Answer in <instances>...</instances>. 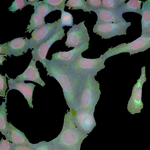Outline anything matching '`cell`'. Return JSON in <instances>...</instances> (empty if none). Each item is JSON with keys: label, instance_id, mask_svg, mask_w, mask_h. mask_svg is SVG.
<instances>
[{"label": "cell", "instance_id": "8", "mask_svg": "<svg viewBox=\"0 0 150 150\" xmlns=\"http://www.w3.org/2000/svg\"><path fill=\"white\" fill-rule=\"evenodd\" d=\"M85 21L78 24H74L67 33V39L65 45L68 47H75L85 43H88L90 37Z\"/></svg>", "mask_w": 150, "mask_h": 150}, {"label": "cell", "instance_id": "17", "mask_svg": "<svg viewBox=\"0 0 150 150\" xmlns=\"http://www.w3.org/2000/svg\"><path fill=\"white\" fill-rule=\"evenodd\" d=\"M142 2L141 9V35L150 31V3L149 0L142 1Z\"/></svg>", "mask_w": 150, "mask_h": 150}, {"label": "cell", "instance_id": "31", "mask_svg": "<svg viewBox=\"0 0 150 150\" xmlns=\"http://www.w3.org/2000/svg\"><path fill=\"white\" fill-rule=\"evenodd\" d=\"M32 143H29L18 145H14V150H33Z\"/></svg>", "mask_w": 150, "mask_h": 150}, {"label": "cell", "instance_id": "6", "mask_svg": "<svg viewBox=\"0 0 150 150\" xmlns=\"http://www.w3.org/2000/svg\"><path fill=\"white\" fill-rule=\"evenodd\" d=\"M131 22H122L117 23H105L96 24L93 32L102 37V39H109L117 35H126Z\"/></svg>", "mask_w": 150, "mask_h": 150}, {"label": "cell", "instance_id": "27", "mask_svg": "<svg viewBox=\"0 0 150 150\" xmlns=\"http://www.w3.org/2000/svg\"><path fill=\"white\" fill-rule=\"evenodd\" d=\"M27 5V0H15L8 9L9 11L13 13L19 9L21 10Z\"/></svg>", "mask_w": 150, "mask_h": 150}, {"label": "cell", "instance_id": "25", "mask_svg": "<svg viewBox=\"0 0 150 150\" xmlns=\"http://www.w3.org/2000/svg\"><path fill=\"white\" fill-rule=\"evenodd\" d=\"M66 0H44L43 1L48 4L55 10H64Z\"/></svg>", "mask_w": 150, "mask_h": 150}, {"label": "cell", "instance_id": "26", "mask_svg": "<svg viewBox=\"0 0 150 150\" xmlns=\"http://www.w3.org/2000/svg\"><path fill=\"white\" fill-rule=\"evenodd\" d=\"M33 150H53L54 145L50 141H42L32 144Z\"/></svg>", "mask_w": 150, "mask_h": 150}, {"label": "cell", "instance_id": "29", "mask_svg": "<svg viewBox=\"0 0 150 150\" xmlns=\"http://www.w3.org/2000/svg\"><path fill=\"white\" fill-rule=\"evenodd\" d=\"M86 2L92 11L100 8L102 7L101 0H87Z\"/></svg>", "mask_w": 150, "mask_h": 150}, {"label": "cell", "instance_id": "24", "mask_svg": "<svg viewBox=\"0 0 150 150\" xmlns=\"http://www.w3.org/2000/svg\"><path fill=\"white\" fill-rule=\"evenodd\" d=\"M61 18L59 19L62 28L65 26H72L73 25V18L70 13L65 11H61Z\"/></svg>", "mask_w": 150, "mask_h": 150}, {"label": "cell", "instance_id": "21", "mask_svg": "<svg viewBox=\"0 0 150 150\" xmlns=\"http://www.w3.org/2000/svg\"><path fill=\"white\" fill-rule=\"evenodd\" d=\"M65 6L68 7L69 9H81L84 12L90 13L91 11L85 0H69L65 4Z\"/></svg>", "mask_w": 150, "mask_h": 150}, {"label": "cell", "instance_id": "12", "mask_svg": "<svg viewBox=\"0 0 150 150\" xmlns=\"http://www.w3.org/2000/svg\"><path fill=\"white\" fill-rule=\"evenodd\" d=\"M7 76L8 91L16 89L19 91L26 100L30 108H33L32 104L33 93L36 85L32 83H25L24 81H16L14 79Z\"/></svg>", "mask_w": 150, "mask_h": 150}, {"label": "cell", "instance_id": "35", "mask_svg": "<svg viewBox=\"0 0 150 150\" xmlns=\"http://www.w3.org/2000/svg\"><path fill=\"white\" fill-rule=\"evenodd\" d=\"M53 150H67L66 149L62 147L55 146H54Z\"/></svg>", "mask_w": 150, "mask_h": 150}, {"label": "cell", "instance_id": "36", "mask_svg": "<svg viewBox=\"0 0 150 150\" xmlns=\"http://www.w3.org/2000/svg\"><path fill=\"white\" fill-rule=\"evenodd\" d=\"M149 32L150 33V31H149Z\"/></svg>", "mask_w": 150, "mask_h": 150}, {"label": "cell", "instance_id": "28", "mask_svg": "<svg viewBox=\"0 0 150 150\" xmlns=\"http://www.w3.org/2000/svg\"><path fill=\"white\" fill-rule=\"evenodd\" d=\"M6 76V74L5 76L0 74V96L3 97H5L6 91L8 88Z\"/></svg>", "mask_w": 150, "mask_h": 150}, {"label": "cell", "instance_id": "16", "mask_svg": "<svg viewBox=\"0 0 150 150\" xmlns=\"http://www.w3.org/2000/svg\"><path fill=\"white\" fill-rule=\"evenodd\" d=\"M8 130L9 141L14 145L24 144L30 143L24 133L10 122H9Z\"/></svg>", "mask_w": 150, "mask_h": 150}, {"label": "cell", "instance_id": "23", "mask_svg": "<svg viewBox=\"0 0 150 150\" xmlns=\"http://www.w3.org/2000/svg\"><path fill=\"white\" fill-rule=\"evenodd\" d=\"M102 8L110 11L117 10L125 3L126 0H102Z\"/></svg>", "mask_w": 150, "mask_h": 150}, {"label": "cell", "instance_id": "14", "mask_svg": "<svg viewBox=\"0 0 150 150\" xmlns=\"http://www.w3.org/2000/svg\"><path fill=\"white\" fill-rule=\"evenodd\" d=\"M93 11L96 13L97 16L96 23L97 24L126 21L122 17L123 13L119 10H108L102 8Z\"/></svg>", "mask_w": 150, "mask_h": 150}, {"label": "cell", "instance_id": "32", "mask_svg": "<svg viewBox=\"0 0 150 150\" xmlns=\"http://www.w3.org/2000/svg\"><path fill=\"white\" fill-rule=\"evenodd\" d=\"M0 54H7L10 57L12 55L11 51L3 44H0Z\"/></svg>", "mask_w": 150, "mask_h": 150}, {"label": "cell", "instance_id": "30", "mask_svg": "<svg viewBox=\"0 0 150 150\" xmlns=\"http://www.w3.org/2000/svg\"><path fill=\"white\" fill-rule=\"evenodd\" d=\"M14 145L7 139L2 138L0 141V150H14Z\"/></svg>", "mask_w": 150, "mask_h": 150}, {"label": "cell", "instance_id": "3", "mask_svg": "<svg viewBox=\"0 0 150 150\" xmlns=\"http://www.w3.org/2000/svg\"><path fill=\"white\" fill-rule=\"evenodd\" d=\"M95 76H86L74 110L87 109L95 111L101 92L98 82Z\"/></svg>", "mask_w": 150, "mask_h": 150}, {"label": "cell", "instance_id": "37", "mask_svg": "<svg viewBox=\"0 0 150 150\" xmlns=\"http://www.w3.org/2000/svg\"><path fill=\"white\" fill-rule=\"evenodd\" d=\"M149 2H150V1H149Z\"/></svg>", "mask_w": 150, "mask_h": 150}, {"label": "cell", "instance_id": "4", "mask_svg": "<svg viewBox=\"0 0 150 150\" xmlns=\"http://www.w3.org/2000/svg\"><path fill=\"white\" fill-rule=\"evenodd\" d=\"M150 48V33H147L132 42L123 43L109 48L100 57L106 60L108 58L120 53L128 52L130 55L143 52Z\"/></svg>", "mask_w": 150, "mask_h": 150}, {"label": "cell", "instance_id": "10", "mask_svg": "<svg viewBox=\"0 0 150 150\" xmlns=\"http://www.w3.org/2000/svg\"><path fill=\"white\" fill-rule=\"evenodd\" d=\"M65 35L64 30L63 28L57 30L46 42L32 50V59L36 61H40L45 68L46 57L49 48L56 41L62 40Z\"/></svg>", "mask_w": 150, "mask_h": 150}, {"label": "cell", "instance_id": "15", "mask_svg": "<svg viewBox=\"0 0 150 150\" xmlns=\"http://www.w3.org/2000/svg\"><path fill=\"white\" fill-rule=\"evenodd\" d=\"M24 37L16 38L3 44L11 51L12 55L16 57L21 56L30 49L29 39Z\"/></svg>", "mask_w": 150, "mask_h": 150}, {"label": "cell", "instance_id": "18", "mask_svg": "<svg viewBox=\"0 0 150 150\" xmlns=\"http://www.w3.org/2000/svg\"><path fill=\"white\" fill-rule=\"evenodd\" d=\"M7 93L8 92H6L5 97V101H3L2 104L0 106V131L2 134L5 136L6 139L9 141V122L7 120L8 113L6 112L7 109L6 108Z\"/></svg>", "mask_w": 150, "mask_h": 150}, {"label": "cell", "instance_id": "33", "mask_svg": "<svg viewBox=\"0 0 150 150\" xmlns=\"http://www.w3.org/2000/svg\"><path fill=\"white\" fill-rule=\"evenodd\" d=\"M39 0H27V3L28 5H30L32 6H34L38 2Z\"/></svg>", "mask_w": 150, "mask_h": 150}, {"label": "cell", "instance_id": "34", "mask_svg": "<svg viewBox=\"0 0 150 150\" xmlns=\"http://www.w3.org/2000/svg\"><path fill=\"white\" fill-rule=\"evenodd\" d=\"M7 55L6 54H0V65H3V62L5 60H7L4 56L7 57Z\"/></svg>", "mask_w": 150, "mask_h": 150}, {"label": "cell", "instance_id": "9", "mask_svg": "<svg viewBox=\"0 0 150 150\" xmlns=\"http://www.w3.org/2000/svg\"><path fill=\"white\" fill-rule=\"evenodd\" d=\"M71 111L78 129L85 134L91 132L96 124L94 117L95 111L84 109Z\"/></svg>", "mask_w": 150, "mask_h": 150}, {"label": "cell", "instance_id": "2", "mask_svg": "<svg viewBox=\"0 0 150 150\" xmlns=\"http://www.w3.org/2000/svg\"><path fill=\"white\" fill-rule=\"evenodd\" d=\"M88 136L80 132L76 127L71 110L64 116L62 130L58 135L50 141L54 146H59L67 150H80L83 140Z\"/></svg>", "mask_w": 150, "mask_h": 150}, {"label": "cell", "instance_id": "5", "mask_svg": "<svg viewBox=\"0 0 150 150\" xmlns=\"http://www.w3.org/2000/svg\"><path fill=\"white\" fill-rule=\"evenodd\" d=\"M105 60L100 57L96 59L85 58L81 54L69 67L73 71L81 75L95 76L98 72L105 68Z\"/></svg>", "mask_w": 150, "mask_h": 150}, {"label": "cell", "instance_id": "20", "mask_svg": "<svg viewBox=\"0 0 150 150\" xmlns=\"http://www.w3.org/2000/svg\"><path fill=\"white\" fill-rule=\"evenodd\" d=\"M30 23V25H28L26 29L27 30L25 33L28 32L30 33L33 30L40 28L46 24L45 18L35 12L31 16Z\"/></svg>", "mask_w": 150, "mask_h": 150}, {"label": "cell", "instance_id": "22", "mask_svg": "<svg viewBox=\"0 0 150 150\" xmlns=\"http://www.w3.org/2000/svg\"><path fill=\"white\" fill-rule=\"evenodd\" d=\"M34 12L39 14L43 18L51 12L55 10L43 1H39L34 6Z\"/></svg>", "mask_w": 150, "mask_h": 150}, {"label": "cell", "instance_id": "13", "mask_svg": "<svg viewBox=\"0 0 150 150\" xmlns=\"http://www.w3.org/2000/svg\"><path fill=\"white\" fill-rule=\"evenodd\" d=\"M36 61L32 59L30 64L25 69L22 74H20L16 79H14L16 81H31L35 82L44 86L45 85V83L40 77L38 68L36 67Z\"/></svg>", "mask_w": 150, "mask_h": 150}, {"label": "cell", "instance_id": "7", "mask_svg": "<svg viewBox=\"0 0 150 150\" xmlns=\"http://www.w3.org/2000/svg\"><path fill=\"white\" fill-rule=\"evenodd\" d=\"M62 28L60 20L47 23L40 28L35 30L29 39L30 49H34L46 42L58 29Z\"/></svg>", "mask_w": 150, "mask_h": 150}, {"label": "cell", "instance_id": "11", "mask_svg": "<svg viewBox=\"0 0 150 150\" xmlns=\"http://www.w3.org/2000/svg\"><path fill=\"white\" fill-rule=\"evenodd\" d=\"M89 44L85 43L67 52L59 51L52 54V59L69 66L81 54L88 49Z\"/></svg>", "mask_w": 150, "mask_h": 150}, {"label": "cell", "instance_id": "19", "mask_svg": "<svg viewBox=\"0 0 150 150\" xmlns=\"http://www.w3.org/2000/svg\"><path fill=\"white\" fill-rule=\"evenodd\" d=\"M142 1L138 0H130L124 4L118 10L123 13L134 12L141 15V5Z\"/></svg>", "mask_w": 150, "mask_h": 150}, {"label": "cell", "instance_id": "1", "mask_svg": "<svg viewBox=\"0 0 150 150\" xmlns=\"http://www.w3.org/2000/svg\"><path fill=\"white\" fill-rule=\"evenodd\" d=\"M45 63L47 75L54 77L59 83L70 110H74L86 76L74 72L69 66L52 59H46Z\"/></svg>", "mask_w": 150, "mask_h": 150}]
</instances>
